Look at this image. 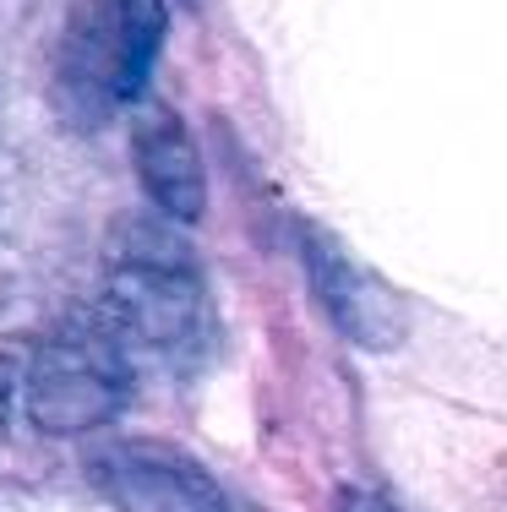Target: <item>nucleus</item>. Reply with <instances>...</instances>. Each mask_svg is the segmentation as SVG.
<instances>
[{
	"mask_svg": "<svg viewBox=\"0 0 507 512\" xmlns=\"http://www.w3.org/2000/svg\"><path fill=\"white\" fill-rule=\"evenodd\" d=\"M110 327L126 349L180 360L208 338V300L191 273L186 251L159 229H126L115 246V289H110Z\"/></svg>",
	"mask_w": 507,
	"mask_h": 512,
	"instance_id": "1",
	"label": "nucleus"
},
{
	"mask_svg": "<svg viewBox=\"0 0 507 512\" xmlns=\"http://www.w3.org/2000/svg\"><path fill=\"white\" fill-rule=\"evenodd\" d=\"M164 39L159 0H82L60 44V88L82 104V115L126 104L142 93L148 66Z\"/></svg>",
	"mask_w": 507,
	"mask_h": 512,
	"instance_id": "2",
	"label": "nucleus"
},
{
	"mask_svg": "<svg viewBox=\"0 0 507 512\" xmlns=\"http://www.w3.org/2000/svg\"><path fill=\"white\" fill-rule=\"evenodd\" d=\"M131 382V349L110 322L50 338L28 371V414L50 436H82L115 420Z\"/></svg>",
	"mask_w": 507,
	"mask_h": 512,
	"instance_id": "3",
	"label": "nucleus"
},
{
	"mask_svg": "<svg viewBox=\"0 0 507 512\" xmlns=\"http://www.w3.org/2000/svg\"><path fill=\"white\" fill-rule=\"evenodd\" d=\"M306 273H311V289H317L328 322H333L355 349L388 355V349H398V344L409 338V311H404V300H398L377 273H366L355 256L338 246V240L317 235V229L306 235Z\"/></svg>",
	"mask_w": 507,
	"mask_h": 512,
	"instance_id": "4",
	"label": "nucleus"
},
{
	"mask_svg": "<svg viewBox=\"0 0 507 512\" xmlns=\"http://www.w3.org/2000/svg\"><path fill=\"white\" fill-rule=\"evenodd\" d=\"M88 469L120 512H224V491L213 485V474L175 447L115 442L93 453Z\"/></svg>",
	"mask_w": 507,
	"mask_h": 512,
	"instance_id": "5",
	"label": "nucleus"
},
{
	"mask_svg": "<svg viewBox=\"0 0 507 512\" xmlns=\"http://www.w3.org/2000/svg\"><path fill=\"white\" fill-rule=\"evenodd\" d=\"M137 169H142L148 197L159 202V213L180 218V224L202 218V207H208V175H202V153L191 142V131L175 115L153 109L137 126Z\"/></svg>",
	"mask_w": 507,
	"mask_h": 512,
	"instance_id": "6",
	"label": "nucleus"
},
{
	"mask_svg": "<svg viewBox=\"0 0 507 512\" xmlns=\"http://www.w3.org/2000/svg\"><path fill=\"white\" fill-rule=\"evenodd\" d=\"M344 512H398V507L377 491H344Z\"/></svg>",
	"mask_w": 507,
	"mask_h": 512,
	"instance_id": "7",
	"label": "nucleus"
},
{
	"mask_svg": "<svg viewBox=\"0 0 507 512\" xmlns=\"http://www.w3.org/2000/svg\"><path fill=\"white\" fill-rule=\"evenodd\" d=\"M11 387H17V376H11V365L0 360V425H6V414H11Z\"/></svg>",
	"mask_w": 507,
	"mask_h": 512,
	"instance_id": "8",
	"label": "nucleus"
}]
</instances>
